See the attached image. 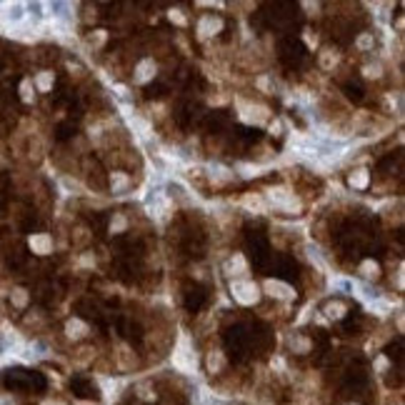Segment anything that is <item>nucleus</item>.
Returning a JSON list of instances; mask_svg holds the SVG:
<instances>
[{"label":"nucleus","instance_id":"1","mask_svg":"<svg viewBox=\"0 0 405 405\" xmlns=\"http://www.w3.org/2000/svg\"><path fill=\"white\" fill-rule=\"evenodd\" d=\"M173 363H175L180 370H185V373H193V370H195L198 360H195V353H190V348H188L185 340L178 345V350H175V355H173Z\"/></svg>","mask_w":405,"mask_h":405},{"label":"nucleus","instance_id":"2","mask_svg":"<svg viewBox=\"0 0 405 405\" xmlns=\"http://www.w3.org/2000/svg\"><path fill=\"white\" fill-rule=\"evenodd\" d=\"M233 293L240 303H255L258 300V288L253 285L250 280H238L233 283Z\"/></svg>","mask_w":405,"mask_h":405},{"label":"nucleus","instance_id":"3","mask_svg":"<svg viewBox=\"0 0 405 405\" xmlns=\"http://www.w3.org/2000/svg\"><path fill=\"white\" fill-rule=\"evenodd\" d=\"M270 200H273L275 208H288V210L298 208V202L290 195H285V190H275V195H270Z\"/></svg>","mask_w":405,"mask_h":405},{"label":"nucleus","instance_id":"4","mask_svg":"<svg viewBox=\"0 0 405 405\" xmlns=\"http://www.w3.org/2000/svg\"><path fill=\"white\" fill-rule=\"evenodd\" d=\"M148 70H155V65H153L150 60L140 63V68H138V80H145V78H150V73H148Z\"/></svg>","mask_w":405,"mask_h":405},{"label":"nucleus","instance_id":"5","mask_svg":"<svg viewBox=\"0 0 405 405\" xmlns=\"http://www.w3.org/2000/svg\"><path fill=\"white\" fill-rule=\"evenodd\" d=\"M23 18V8L20 5H15L13 10H10V20H20Z\"/></svg>","mask_w":405,"mask_h":405},{"label":"nucleus","instance_id":"6","mask_svg":"<svg viewBox=\"0 0 405 405\" xmlns=\"http://www.w3.org/2000/svg\"><path fill=\"white\" fill-rule=\"evenodd\" d=\"M0 405H13V400H5V398H3V400H0Z\"/></svg>","mask_w":405,"mask_h":405}]
</instances>
